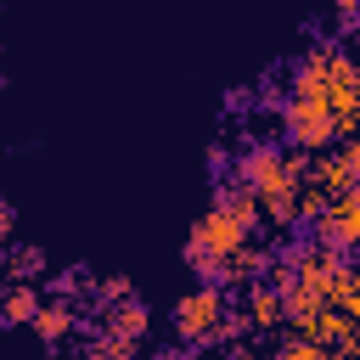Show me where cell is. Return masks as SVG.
<instances>
[{
	"mask_svg": "<svg viewBox=\"0 0 360 360\" xmlns=\"http://www.w3.org/2000/svg\"><path fill=\"white\" fill-rule=\"evenodd\" d=\"M287 135L298 141V146H326V141H338L343 129H338V112L326 107V101H315V96H292L287 101Z\"/></svg>",
	"mask_w": 360,
	"mask_h": 360,
	"instance_id": "obj_3",
	"label": "cell"
},
{
	"mask_svg": "<svg viewBox=\"0 0 360 360\" xmlns=\"http://www.w3.org/2000/svg\"><path fill=\"white\" fill-rule=\"evenodd\" d=\"M248 321H253L259 332H270V326H281V321H287V309H281V287H270V281H259V287H253V298H248Z\"/></svg>",
	"mask_w": 360,
	"mask_h": 360,
	"instance_id": "obj_6",
	"label": "cell"
},
{
	"mask_svg": "<svg viewBox=\"0 0 360 360\" xmlns=\"http://www.w3.org/2000/svg\"><path fill=\"white\" fill-rule=\"evenodd\" d=\"M6 231H11V208H0V236H6Z\"/></svg>",
	"mask_w": 360,
	"mask_h": 360,
	"instance_id": "obj_11",
	"label": "cell"
},
{
	"mask_svg": "<svg viewBox=\"0 0 360 360\" xmlns=\"http://www.w3.org/2000/svg\"><path fill=\"white\" fill-rule=\"evenodd\" d=\"M34 326H39L45 338H62V332L73 326V309H68V304H39V309H34Z\"/></svg>",
	"mask_w": 360,
	"mask_h": 360,
	"instance_id": "obj_8",
	"label": "cell"
},
{
	"mask_svg": "<svg viewBox=\"0 0 360 360\" xmlns=\"http://www.w3.org/2000/svg\"><path fill=\"white\" fill-rule=\"evenodd\" d=\"M321 197H338V191H354V146L343 141L332 158H315V180H309Z\"/></svg>",
	"mask_w": 360,
	"mask_h": 360,
	"instance_id": "obj_5",
	"label": "cell"
},
{
	"mask_svg": "<svg viewBox=\"0 0 360 360\" xmlns=\"http://www.w3.org/2000/svg\"><path fill=\"white\" fill-rule=\"evenodd\" d=\"M0 309H6V321H34V309H39V298H34V292H11V298H6Z\"/></svg>",
	"mask_w": 360,
	"mask_h": 360,
	"instance_id": "obj_10",
	"label": "cell"
},
{
	"mask_svg": "<svg viewBox=\"0 0 360 360\" xmlns=\"http://www.w3.org/2000/svg\"><path fill=\"white\" fill-rule=\"evenodd\" d=\"M107 332H112V338H124V343H135V338L146 332V309H141V304H118V309H112V321H107Z\"/></svg>",
	"mask_w": 360,
	"mask_h": 360,
	"instance_id": "obj_7",
	"label": "cell"
},
{
	"mask_svg": "<svg viewBox=\"0 0 360 360\" xmlns=\"http://www.w3.org/2000/svg\"><path fill=\"white\" fill-rule=\"evenodd\" d=\"M360 236V202H354V191H338V197H326L321 202V214H315V242H326V248H349Z\"/></svg>",
	"mask_w": 360,
	"mask_h": 360,
	"instance_id": "obj_4",
	"label": "cell"
},
{
	"mask_svg": "<svg viewBox=\"0 0 360 360\" xmlns=\"http://www.w3.org/2000/svg\"><path fill=\"white\" fill-rule=\"evenodd\" d=\"M225 321H231V309H225V292L219 287H197V292H186L174 304L180 338H214V332H225Z\"/></svg>",
	"mask_w": 360,
	"mask_h": 360,
	"instance_id": "obj_2",
	"label": "cell"
},
{
	"mask_svg": "<svg viewBox=\"0 0 360 360\" xmlns=\"http://www.w3.org/2000/svg\"><path fill=\"white\" fill-rule=\"evenodd\" d=\"M281 360H332V349H326V343H309V338H292V343L281 349Z\"/></svg>",
	"mask_w": 360,
	"mask_h": 360,
	"instance_id": "obj_9",
	"label": "cell"
},
{
	"mask_svg": "<svg viewBox=\"0 0 360 360\" xmlns=\"http://www.w3.org/2000/svg\"><path fill=\"white\" fill-rule=\"evenodd\" d=\"M242 242H248V225H236V219L214 202V208L197 219V231H191V264H197L202 276H214V264H219L225 253H236Z\"/></svg>",
	"mask_w": 360,
	"mask_h": 360,
	"instance_id": "obj_1",
	"label": "cell"
}]
</instances>
